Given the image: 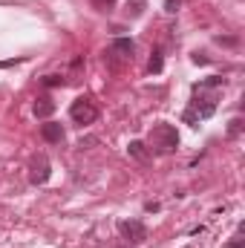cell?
I'll return each instance as SVG.
<instances>
[{
	"label": "cell",
	"mask_w": 245,
	"mask_h": 248,
	"mask_svg": "<svg viewBox=\"0 0 245 248\" xmlns=\"http://www.w3.org/2000/svg\"><path fill=\"white\" fill-rule=\"evenodd\" d=\"M222 87H225V78H219V75H211V78L193 84V98H190V107L184 110V122L199 124L211 119L216 113V98H219Z\"/></svg>",
	"instance_id": "1"
},
{
	"label": "cell",
	"mask_w": 245,
	"mask_h": 248,
	"mask_svg": "<svg viewBox=\"0 0 245 248\" xmlns=\"http://www.w3.org/2000/svg\"><path fill=\"white\" fill-rule=\"evenodd\" d=\"M144 144L150 147V153L168 156V153H173V150L179 147V133H176L173 124L159 122V124H153V130L147 133V141H144Z\"/></svg>",
	"instance_id": "2"
},
{
	"label": "cell",
	"mask_w": 245,
	"mask_h": 248,
	"mask_svg": "<svg viewBox=\"0 0 245 248\" xmlns=\"http://www.w3.org/2000/svg\"><path fill=\"white\" fill-rule=\"evenodd\" d=\"M69 119L75 124H92L98 119V107L90 101V98H75L69 104Z\"/></svg>",
	"instance_id": "3"
},
{
	"label": "cell",
	"mask_w": 245,
	"mask_h": 248,
	"mask_svg": "<svg viewBox=\"0 0 245 248\" xmlns=\"http://www.w3.org/2000/svg\"><path fill=\"white\" fill-rule=\"evenodd\" d=\"M119 234H122L124 243H130V246H141L147 240V228L138 219H124L122 225H119Z\"/></svg>",
	"instance_id": "4"
},
{
	"label": "cell",
	"mask_w": 245,
	"mask_h": 248,
	"mask_svg": "<svg viewBox=\"0 0 245 248\" xmlns=\"http://www.w3.org/2000/svg\"><path fill=\"white\" fill-rule=\"evenodd\" d=\"M49 176H52V170H49V159H46V156L32 159V165H29V182H32V185H46Z\"/></svg>",
	"instance_id": "5"
},
{
	"label": "cell",
	"mask_w": 245,
	"mask_h": 248,
	"mask_svg": "<svg viewBox=\"0 0 245 248\" xmlns=\"http://www.w3.org/2000/svg\"><path fill=\"white\" fill-rule=\"evenodd\" d=\"M133 52H136V44H133L130 38H116V41L110 44V49H107V55H116V58H122V61H130Z\"/></svg>",
	"instance_id": "6"
},
{
	"label": "cell",
	"mask_w": 245,
	"mask_h": 248,
	"mask_svg": "<svg viewBox=\"0 0 245 248\" xmlns=\"http://www.w3.org/2000/svg\"><path fill=\"white\" fill-rule=\"evenodd\" d=\"M41 136H44V141L58 144V141L63 139V127L58 122H46V124H41Z\"/></svg>",
	"instance_id": "7"
},
{
	"label": "cell",
	"mask_w": 245,
	"mask_h": 248,
	"mask_svg": "<svg viewBox=\"0 0 245 248\" xmlns=\"http://www.w3.org/2000/svg\"><path fill=\"white\" fill-rule=\"evenodd\" d=\"M127 153H130V159H136V162H141V165L150 162V156H153L144 141H130V144H127Z\"/></svg>",
	"instance_id": "8"
},
{
	"label": "cell",
	"mask_w": 245,
	"mask_h": 248,
	"mask_svg": "<svg viewBox=\"0 0 245 248\" xmlns=\"http://www.w3.org/2000/svg\"><path fill=\"white\" fill-rule=\"evenodd\" d=\"M52 113H55V101H52L49 95H41V98L35 101V116H38V119H49Z\"/></svg>",
	"instance_id": "9"
},
{
	"label": "cell",
	"mask_w": 245,
	"mask_h": 248,
	"mask_svg": "<svg viewBox=\"0 0 245 248\" xmlns=\"http://www.w3.org/2000/svg\"><path fill=\"white\" fill-rule=\"evenodd\" d=\"M141 12H144V0H130V3H127V15L138 17Z\"/></svg>",
	"instance_id": "10"
},
{
	"label": "cell",
	"mask_w": 245,
	"mask_h": 248,
	"mask_svg": "<svg viewBox=\"0 0 245 248\" xmlns=\"http://www.w3.org/2000/svg\"><path fill=\"white\" fill-rule=\"evenodd\" d=\"M63 84H66L63 75H44V87H49V90L52 87H63Z\"/></svg>",
	"instance_id": "11"
},
{
	"label": "cell",
	"mask_w": 245,
	"mask_h": 248,
	"mask_svg": "<svg viewBox=\"0 0 245 248\" xmlns=\"http://www.w3.org/2000/svg\"><path fill=\"white\" fill-rule=\"evenodd\" d=\"M147 69L150 72H162V52H153V58L147 63Z\"/></svg>",
	"instance_id": "12"
},
{
	"label": "cell",
	"mask_w": 245,
	"mask_h": 248,
	"mask_svg": "<svg viewBox=\"0 0 245 248\" xmlns=\"http://www.w3.org/2000/svg\"><path fill=\"white\" fill-rule=\"evenodd\" d=\"M243 133V119L237 116V119H231V124H228V136H240Z\"/></svg>",
	"instance_id": "13"
},
{
	"label": "cell",
	"mask_w": 245,
	"mask_h": 248,
	"mask_svg": "<svg viewBox=\"0 0 245 248\" xmlns=\"http://www.w3.org/2000/svg\"><path fill=\"white\" fill-rule=\"evenodd\" d=\"M92 6H95V9H101V12H107L110 6H116V0H92Z\"/></svg>",
	"instance_id": "14"
},
{
	"label": "cell",
	"mask_w": 245,
	"mask_h": 248,
	"mask_svg": "<svg viewBox=\"0 0 245 248\" xmlns=\"http://www.w3.org/2000/svg\"><path fill=\"white\" fill-rule=\"evenodd\" d=\"M165 9H168V12H176V9H179V0H165Z\"/></svg>",
	"instance_id": "15"
},
{
	"label": "cell",
	"mask_w": 245,
	"mask_h": 248,
	"mask_svg": "<svg viewBox=\"0 0 245 248\" xmlns=\"http://www.w3.org/2000/svg\"><path fill=\"white\" fill-rule=\"evenodd\" d=\"M243 246H245V240H240V237H237L234 243H228V246H225V248H243Z\"/></svg>",
	"instance_id": "16"
},
{
	"label": "cell",
	"mask_w": 245,
	"mask_h": 248,
	"mask_svg": "<svg viewBox=\"0 0 245 248\" xmlns=\"http://www.w3.org/2000/svg\"><path fill=\"white\" fill-rule=\"evenodd\" d=\"M193 63H208V58H205L202 52H196V55H193Z\"/></svg>",
	"instance_id": "17"
}]
</instances>
